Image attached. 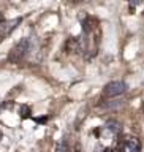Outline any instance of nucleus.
<instances>
[{"mask_svg": "<svg viewBox=\"0 0 144 152\" xmlns=\"http://www.w3.org/2000/svg\"><path fill=\"white\" fill-rule=\"evenodd\" d=\"M30 49H32L30 38H22V40L19 41L11 51H10L8 62H11V64H19L21 60H24L27 57V54L30 52Z\"/></svg>", "mask_w": 144, "mask_h": 152, "instance_id": "f257e3e1", "label": "nucleus"}, {"mask_svg": "<svg viewBox=\"0 0 144 152\" xmlns=\"http://www.w3.org/2000/svg\"><path fill=\"white\" fill-rule=\"evenodd\" d=\"M127 90V84L124 81H111L103 87V97L105 98H116L122 95Z\"/></svg>", "mask_w": 144, "mask_h": 152, "instance_id": "f03ea898", "label": "nucleus"}, {"mask_svg": "<svg viewBox=\"0 0 144 152\" xmlns=\"http://www.w3.org/2000/svg\"><path fill=\"white\" fill-rule=\"evenodd\" d=\"M21 21H22L21 18H16V19H11V21H7V22H0V41L5 40L21 24Z\"/></svg>", "mask_w": 144, "mask_h": 152, "instance_id": "7ed1b4c3", "label": "nucleus"}, {"mask_svg": "<svg viewBox=\"0 0 144 152\" xmlns=\"http://www.w3.org/2000/svg\"><path fill=\"white\" fill-rule=\"evenodd\" d=\"M122 149L124 152H141V142L135 136H128L124 140Z\"/></svg>", "mask_w": 144, "mask_h": 152, "instance_id": "20e7f679", "label": "nucleus"}, {"mask_svg": "<svg viewBox=\"0 0 144 152\" xmlns=\"http://www.w3.org/2000/svg\"><path fill=\"white\" fill-rule=\"evenodd\" d=\"M121 130H122V127H121V124H119L117 121H108L106 124H105V127H103V133H106V135H109V136L119 135Z\"/></svg>", "mask_w": 144, "mask_h": 152, "instance_id": "39448f33", "label": "nucleus"}, {"mask_svg": "<svg viewBox=\"0 0 144 152\" xmlns=\"http://www.w3.org/2000/svg\"><path fill=\"white\" fill-rule=\"evenodd\" d=\"M124 100H114V102H105L100 104V108H103V109H119V108H122L124 106Z\"/></svg>", "mask_w": 144, "mask_h": 152, "instance_id": "423d86ee", "label": "nucleus"}, {"mask_svg": "<svg viewBox=\"0 0 144 152\" xmlns=\"http://www.w3.org/2000/svg\"><path fill=\"white\" fill-rule=\"evenodd\" d=\"M56 152H68V146H67V140H60L56 146Z\"/></svg>", "mask_w": 144, "mask_h": 152, "instance_id": "0eeeda50", "label": "nucleus"}, {"mask_svg": "<svg viewBox=\"0 0 144 152\" xmlns=\"http://www.w3.org/2000/svg\"><path fill=\"white\" fill-rule=\"evenodd\" d=\"M19 116H21L22 119H27L30 117V108L26 106V104H22L21 108H19Z\"/></svg>", "mask_w": 144, "mask_h": 152, "instance_id": "6e6552de", "label": "nucleus"}, {"mask_svg": "<svg viewBox=\"0 0 144 152\" xmlns=\"http://www.w3.org/2000/svg\"><path fill=\"white\" fill-rule=\"evenodd\" d=\"M143 2V0H130V5L132 7H136V5H140Z\"/></svg>", "mask_w": 144, "mask_h": 152, "instance_id": "1a4fd4ad", "label": "nucleus"}, {"mask_svg": "<svg viewBox=\"0 0 144 152\" xmlns=\"http://www.w3.org/2000/svg\"><path fill=\"white\" fill-rule=\"evenodd\" d=\"M94 152H105V149H103V146H102V144H98V146L94 149Z\"/></svg>", "mask_w": 144, "mask_h": 152, "instance_id": "9d476101", "label": "nucleus"}, {"mask_svg": "<svg viewBox=\"0 0 144 152\" xmlns=\"http://www.w3.org/2000/svg\"><path fill=\"white\" fill-rule=\"evenodd\" d=\"M35 121H37L38 124H45V122H46V117H41V119H40V117H37Z\"/></svg>", "mask_w": 144, "mask_h": 152, "instance_id": "9b49d317", "label": "nucleus"}, {"mask_svg": "<svg viewBox=\"0 0 144 152\" xmlns=\"http://www.w3.org/2000/svg\"><path fill=\"white\" fill-rule=\"evenodd\" d=\"M0 22H2V14H0Z\"/></svg>", "mask_w": 144, "mask_h": 152, "instance_id": "f8f14e48", "label": "nucleus"}]
</instances>
